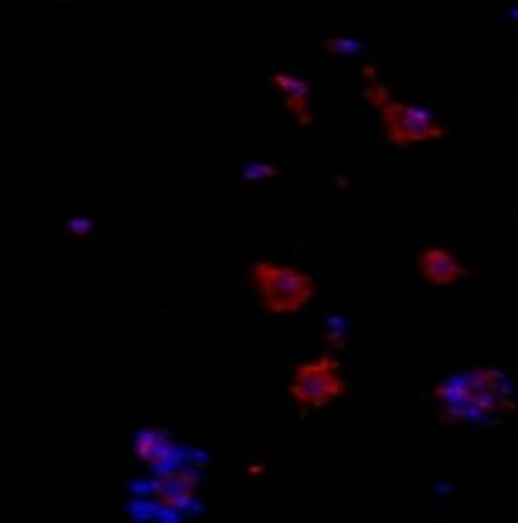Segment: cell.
<instances>
[{
  "label": "cell",
  "instance_id": "3957f363",
  "mask_svg": "<svg viewBox=\"0 0 518 523\" xmlns=\"http://www.w3.org/2000/svg\"><path fill=\"white\" fill-rule=\"evenodd\" d=\"M249 281L263 308L278 317L305 310L316 296V279L296 265L256 261L249 268Z\"/></svg>",
  "mask_w": 518,
  "mask_h": 523
},
{
  "label": "cell",
  "instance_id": "5b68a950",
  "mask_svg": "<svg viewBox=\"0 0 518 523\" xmlns=\"http://www.w3.org/2000/svg\"><path fill=\"white\" fill-rule=\"evenodd\" d=\"M418 270L427 283L436 288H447L467 276V268L456 256L445 248H427L418 259Z\"/></svg>",
  "mask_w": 518,
  "mask_h": 523
},
{
  "label": "cell",
  "instance_id": "52a82bcc",
  "mask_svg": "<svg viewBox=\"0 0 518 523\" xmlns=\"http://www.w3.org/2000/svg\"><path fill=\"white\" fill-rule=\"evenodd\" d=\"M196 479L192 472H169L156 481V499L167 508H181L194 497Z\"/></svg>",
  "mask_w": 518,
  "mask_h": 523
},
{
  "label": "cell",
  "instance_id": "277c9868",
  "mask_svg": "<svg viewBox=\"0 0 518 523\" xmlns=\"http://www.w3.org/2000/svg\"><path fill=\"white\" fill-rule=\"evenodd\" d=\"M287 392L298 406L314 410L327 408L330 403L343 399L347 394V383L341 374V361L334 354L325 352L316 361L296 365Z\"/></svg>",
  "mask_w": 518,
  "mask_h": 523
},
{
  "label": "cell",
  "instance_id": "7a4b0ae2",
  "mask_svg": "<svg viewBox=\"0 0 518 523\" xmlns=\"http://www.w3.org/2000/svg\"><path fill=\"white\" fill-rule=\"evenodd\" d=\"M363 74L367 78L365 98L376 107L378 114H381L385 138L392 145L410 147L425 141H441L447 134L445 127L438 125L430 112L396 101L392 92L381 83V78L376 76L374 67L365 65Z\"/></svg>",
  "mask_w": 518,
  "mask_h": 523
},
{
  "label": "cell",
  "instance_id": "ba28073f",
  "mask_svg": "<svg viewBox=\"0 0 518 523\" xmlns=\"http://www.w3.org/2000/svg\"><path fill=\"white\" fill-rule=\"evenodd\" d=\"M174 452L172 441L167 434L156 430H145L136 437V455L141 457L147 466H161Z\"/></svg>",
  "mask_w": 518,
  "mask_h": 523
},
{
  "label": "cell",
  "instance_id": "7c38bea8",
  "mask_svg": "<svg viewBox=\"0 0 518 523\" xmlns=\"http://www.w3.org/2000/svg\"><path fill=\"white\" fill-rule=\"evenodd\" d=\"M63 3H67V0H63Z\"/></svg>",
  "mask_w": 518,
  "mask_h": 523
},
{
  "label": "cell",
  "instance_id": "6da1fadb",
  "mask_svg": "<svg viewBox=\"0 0 518 523\" xmlns=\"http://www.w3.org/2000/svg\"><path fill=\"white\" fill-rule=\"evenodd\" d=\"M445 423L485 426L516 412L514 383L498 368L458 372L434 388Z\"/></svg>",
  "mask_w": 518,
  "mask_h": 523
},
{
  "label": "cell",
  "instance_id": "8992f818",
  "mask_svg": "<svg viewBox=\"0 0 518 523\" xmlns=\"http://www.w3.org/2000/svg\"><path fill=\"white\" fill-rule=\"evenodd\" d=\"M272 85L278 92L283 94V105L285 110L290 112L298 125H312V110H310V94L312 85L303 81V78H296L292 74L276 72L270 76Z\"/></svg>",
  "mask_w": 518,
  "mask_h": 523
},
{
  "label": "cell",
  "instance_id": "9c48e42d",
  "mask_svg": "<svg viewBox=\"0 0 518 523\" xmlns=\"http://www.w3.org/2000/svg\"><path fill=\"white\" fill-rule=\"evenodd\" d=\"M323 45L327 49V54H332V56H352L358 52V49H361V45L352 41V38H341V36L327 38Z\"/></svg>",
  "mask_w": 518,
  "mask_h": 523
},
{
  "label": "cell",
  "instance_id": "30bf717a",
  "mask_svg": "<svg viewBox=\"0 0 518 523\" xmlns=\"http://www.w3.org/2000/svg\"><path fill=\"white\" fill-rule=\"evenodd\" d=\"M278 174V170L274 165H267V163H252L247 165L243 170V179L245 181H263V179H274Z\"/></svg>",
  "mask_w": 518,
  "mask_h": 523
},
{
  "label": "cell",
  "instance_id": "8fae6325",
  "mask_svg": "<svg viewBox=\"0 0 518 523\" xmlns=\"http://www.w3.org/2000/svg\"><path fill=\"white\" fill-rule=\"evenodd\" d=\"M69 228L74 230V234H87L85 230L92 228V223H89V221H74V223H69Z\"/></svg>",
  "mask_w": 518,
  "mask_h": 523
}]
</instances>
